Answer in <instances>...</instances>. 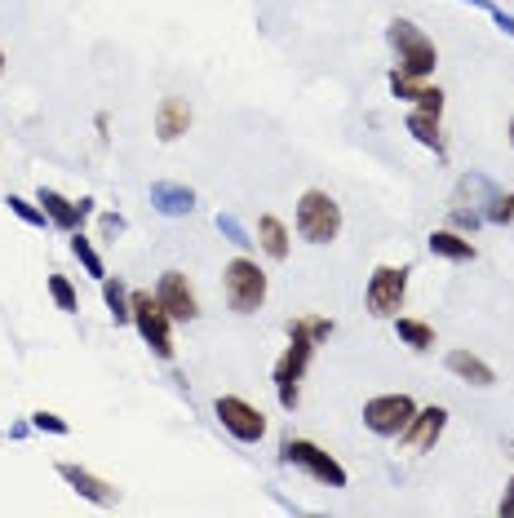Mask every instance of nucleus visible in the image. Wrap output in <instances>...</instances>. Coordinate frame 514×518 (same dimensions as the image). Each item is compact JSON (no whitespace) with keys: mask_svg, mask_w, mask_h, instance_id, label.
Segmentation results:
<instances>
[{"mask_svg":"<svg viewBox=\"0 0 514 518\" xmlns=\"http://www.w3.org/2000/svg\"><path fill=\"white\" fill-rule=\"evenodd\" d=\"M156 297H160L164 315H169L173 324H191V319L200 315V302H195V293H191V284H187V275L182 271H164Z\"/></svg>","mask_w":514,"mask_h":518,"instance_id":"10","label":"nucleus"},{"mask_svg":"<svg viewBox=\"0 0 514 518\" xmlns=\"http://www.w3.org/2000/svg\"><path fill=\"white\" fill-rule=\"evenodd\" d=\"M510 147H514V120H510Z\"/></svg>","mask_w":514,"mask_h":518,"instance_id":"33","label":"nucleus"},{"mask_svg":"<svg viewBox=\"0 0 514 518\" xmlns=\"http://www.w3.org/2000/svg\"><path fill=\"white\" fill-rule=\"evenodd\" d=\"M222 293H226V306H231L235 315H253V310H262V302H266V271L253 257H231L222 271Z\"/></svg>","mask_w":514,"mask_h":518,"instance_id":"3","label":"nucleus"},{"mask_svg":"<svg viewBox=\"0 0 514 518\" xmlns=\"http://www.w3.org/2000/svg\"><path fill=\"white\" fill-rule=\"evenodd\" d=\"M0 71H5V54H0Z\"/></svg>","mask_w":514,"mask_h":518,"instance_id":"34","label":"nucleus"},{"mask_svg":"<svg viewBox=\"0 0 514 518\" xmlns=\"http://www.w3.org/2000/svg\"><path fill=\"white\" fill-rule=\"evenodd\" d=\"M49 297H54L58 310H67V315H76L80 310V297H76V288H71L67 275H49Z\"/></svg>","mask_w":514,"mask_h":518,"instance_id":"24","label":"nucleus"},{"mask_svg":"<svg viewBox=\"0 0 514 518\" xmlns=\"http://www.w3.org/2000/svg\"><path fill=\"white\" fill-rule=\"evenodd\" d=\"M413 417H417L413 395H377L364 403V426L373 434H382V439H399Z\"/></svg>","mask_w":514,"mask_h":518,"instance_id":"7","label":"nucleus"},{"mask_svg":"<svg viewBox=\"0 0 514 518\" xmlns=\"http://www.w3.org/2000/svg\"><path fill=\"white\" fill-rule=\"evenodd\" d=\"M32 426H36V430H49V434H67V430H71L67 421L58 417V412H32Z\"/></svg>","mask_w":514,"mask_h":518,"instance_id":"28","label":"nucleus"},{"mask_svg":"<svg viewBox=\"0 0 514 518\" xmlns=\"http://www.w3.org/2000/svg\"><path fill=\"white\" fill-rule=\"evenodd\" d=\"M404 293H408V266H377L373 279H368L364 302L377 319H390L404 306Z\"/></svg>","mask_w":514,"mask_h":518,"instance_id":"8","label":"nucleus"},{"mask_svg":"<svg viewBox=\"0 0 514 518\" xmlns=\"http://www.w3.org/2000/svg\"><path fill=\"white\" fill-rule=\"evenodd\" d=\"M408 133H413L421 147H430L435 155H444V133H439V116H430V111H413V116H408Z\"/></svg>","mask_w":514,"mask_h":518,"instance_id":"20","label":"nucleus"},{"mask_svg":"<svg viewBox=\"0 0 514 518\" xmlns=\"http://www.w3.org/2000/svg\"><path fill=\"white\" fill-rule=\"evenodd\" d=\"M390 93H395V98H404V102H413L417 111L444 116V93L430 89V85H421V80H413V76H404V71H390Z\"/></svg>","mask_w":514,"mask_h":518,"instance_id":"13","label":"nucleus"},{"mask_svg":"<svg viewBox=\"0 0 514 518\" xmlns=\"http://www.w3.org/2000/svg\"><path fill=\"white\" fill-rule=\"evenodd\" d=\"M448 372H452V377H461V381H470V386H479V390H488L492 381H497V372L483 364L479 355H470V350H452V355H448Z\"/></svg>","mask_w":514,"mask_h":518,"instance_id":"17","label":"nucleus"},{"mask_svg":"<svg viewBox=\"0 0 514 518\" xmlns=\"http://www.w3.org/2000/svg\"><path fill=\"white\" fill-rule=\"evenodd\" d=\"M488 14H492V23L506 31V36H514V14H506V9H497V5H488Z\"/></svg>","mask_w":514,"mask_h":518,"instance_id":"31","label":"nucleus"},{"mask_svg":"<svg viewBox=\"0 0 514 518\" xmlns=\"http://www.w3.org/2000/svg\"><path fill=\"white\" fill-rule=\"evenodd\" d=\"M430 253L444 257V262H475V244L461 231H435L430 235Z\"/></svg>","mask_w":514,"mask_h":518,"instance_id":"19","label":"nucleus"},{"mask_svg":"<svg viewBox=\"0 0 514 518\" xmlns=\"http://www.w3.org/2000/svg\"><path fill=\"white\" fill-rule=\"evenodd\" d=\"M151 204L164 217H187L195 213V191L182 182H151Z\"/></svg>","mask_w":514,"mask_h":518,"instance_id":"15","label":"nucleus"},{"mask_svg":"<svg viewBox=\"0 0 514 518\" xmlns=\"http://www.w3.org/2000/svg\"><path fill=\"white\" fill-rule=\"evenodd\" d=\"M187 129H191V107H187L182 98H164L160 111H156V133H160V142H178Z\"/></svg>","mask_w":514,"mask_h":518,"instance_id":"16","label":"nucleus"},{"mask_svg":"<svg viewBox=\"0 0 514 518\" xmlns=\"http://www.w3.org/2000/svg\"><path fill=\"white\" fill-rule=\"evenodd\" d=\"M36 204L45 209V217L58 226V231H80V222H85V213L76 209V200L58 195L54 186H40V191H36Z\"/></svg>","mask_w":514,"mask_h":518,"instance_id":"14","label":"nucleus"},{"mask_svg":"<svg viewBox=\"0 0 514 518\" xmlns=\"http://www.w3.org/2000/svg\"><path fill=\"white\" fill-rule=\"evenodd\" d=\"M218 231H222V235H226V240H231L235 248H249V244H253V240H249V231H244V226L235 222L231 213H218Z\"/></svg>","mask_w":514,"mask_h":518,"instance_id":"26","label":"nucleus"},{"mask_svg":"<svg viewBox=\"0 0 514 518\" xmlns=\"http://www.w3.org/2000/svg\"><path fill=\"white\" fill-rule=\"evenodd\" d=\"M129 310H133V328L142 333V341L156 350V359H164V364H169V359H173V333H169L173 319L164 315L160 297H151V293H129Z\"/></svg>","mask_w":514,"mask_h":518,"instance_id":"5","label":"nucleus"},{"mask_svg":"<svg viewBox=\"0 0 514 518\" xmlns=\"http://www.w3.org/2000/svg\"><path fill=\"white\" fill-rule=\"evenodd\" d=\"M280 461L284 465H297V470H306L311 479L328 483V488H346V470L333 457H328L320 443H311V439H284L280 443Z\"/></svg>","mask_w":514,"mask_h":518,"instance_id":"6","label":"nucleus"},{"mask_svg":"<svg viewBox=\"0 0 514 518\" xmlns=\"http://www.w3.org/2000/svg\"><path fill=\"white\" fill-rule=\"evenodd\" d=\"M9 213L18 217V222H27V226H49V217H45V209L40 204H32V200H23V195H9Z\"/></svg>","mask_w":514,"mask_h":518,"instance_id":"25","label":"nucleus"},{"mask_svg":"<svg viewBox=\"0 0 514 518\" xmlns=\"http://www.w3.org/2000/svg\"><path fill=\"white\" fill-rule=\"evenodd\" d=\"M488 222H497V226H506V222H514V195H492V209L483 213Z\"/></svg>","mask_w":514,"mask_h":518,"instance_id":"27","label":"nucleus"},{"mask_svg":"<svg viewBox=\"0 0 514 518\" xmlns=\"http://www.w3.org/2000/svg\"><path fill=\"white\" fill-rule=\"evenodd\" d=\"M497 514H501V518H510V514H514V479L506 483V496H501V505H497Z\"/></svg>","mask_w":514,"mask_h":518,"instance_id":"32","label":"nucleus"},{"mask_svg":"<svg viewBox=\"0 0 514 518\" xmlns=\"http://www.w3.org/2000/svg\"><path fill=\"white\" fill-rule=\"evenodd\" d=\"M386 40H390V49L399 54V67H395V71H404V76H413V80L435 76L439 49H435V40H430L417 23H408V18H395V23L386 27Z\"/></svg>","mask_w":514,"mask_h":518,"instance_id":"2","label":"nucleus"},{"mask_svg":"<svg viewBox=\"0 0 514 518\" xmlns=\"http://www.w3.org/2000/svg\"><path fill=\"white\" fill-rule=\"evenodd\" d=\"M213 412H218L222 430L231 434V439H240V443H262V434H266V417L253 408L249 399H240V395H218V403H213Z\"/></svg>","mask_w":514,"mask_h":518,"instance_id":"9","label":"nucleus"},{"mask_svg":"<svg viewBox=\"0 0 514 518\" xmlns=\"http://www.w3.org/2000/svg\"><path fill=\"white\" fill-rule=\"evenodd\" d=\"M510 452H514V443H510Z\"/></svg>","mask_w":514,"mask_h":518,"instance_id":"35","label":"nucleus"},{"mask_svg":"<svg viewBox=\"0 0 514 518\" xmlns=\"http://www.w3.org/2000/svg\"><path fill=\"white\" fill-rule=\"evenodd\" d=\"M71 253H76V262L85 266L89 275L98 279H107V266H102V257H98V248H94V240H89V235H80V231H71Z\"/></svg>","mask_w":514,"mask_h":518,"instance_id":"22","label":"nucleus"},{"mask_svg":"<svg viewBox=\"0 0 514 518\" xmlns=\"http://www.w3.org/2000/svg\"><path fill=\"white\" fill-rule=\"evenodd\" d=\"M120 231H125V217H120V213H107V217H102V235H107V240H116Z\"/></svg>","mask_w":514,"mask_h":518,"instance_id":"30","label":"nucleus"},{"mask_svg":"<svg viewBox=\"0 0 514 518\" xmlns=\"http://www.w3.org/2000/svg\"><path fill=\"white\" fill-rule=\"evenodd\" d=\"M297 235L306 244H333L342 235V204L328 191H302V200H297Z\"/></svg>","mask_w":514,"mask_h":518,"instance_id":"4","label":"nucleus"},{"mask_svg":"<svg viewBox=\"0 0 514 518\" xmlns=\"http://www.w3.org/2000/svg\"><path fill=\"white\" fill-rule=\"evenodd\" d=\"M102 297H107V310L116 324H133V310H129V288L120 279H102Z\"/></svg>","mask_w":514,"mask_h":518,"instance_id":"23","label":"nucleus"},{"mask_svg":"<svg viewBox=\"0 0 514 518\" xmlns=\"http://www.w3.org/2000/svg\"><path fill=\"white\" fill-rule=\"evenodd\" d=\"M257 244H262V253L271 257V262H284V257H289V231H284V222L275 213L257 217Z\"/></svg>","mask_w":514,"mask_h":518,"instance_id":"18","label":"nucleus"},{"mask_svg":"<svg viewBox=\"0 0 514 518\" xmlns=\"http://www.w3.org/2000/svg\"><path fill=\"white\" fill-rule=\"evenodd\" d=\"M324 337H333V319L302 315L289 324V350H284L280 364H275V395H280L284 408H297V381L306 377V364H311L315 346H320Z\"/></svg>","mask_w":514,"mask_h":518,"instance_id":"1","label":"nucleus"},{"mask_svg":"<svg viewBox=\"0 0 514 518\" xmlns=\"http://www.w3.org/2000/svg\"><path fill=\"white\" fill-rule=\"evenodd\" d=\"M58 479H63L67 488H76L80 496H85V501H94V505H116V496H120L107 479H98V474L80 470V465H71V461L58 465Z\"/></svg>","mask_w":514,"mask_h":518,"instance_id":"12","label":"nucleus"},{"mask_svg":"<svg viewBox=\"0 0 514 518\" xmlns=\"http://www.w3.org/2000/svg\"><path fill=\"white\" fill-rule=\"evenodd\" d=\"M395 333H399V341H404L408 350H430V346H435V328L421 324V319L399 315V319H395Z\"/></svg>","mask_w":514,"mask_h":518,"instance_id":"21","label":"nucleus"},{"mask_svg":"<svg viewBox=\"0 0 514 518\" xmlns=\"http://www.w3.org/2000/svg\"><path fill=\"white\" fill-rule=\"evenodd\" d=\"M479 222H483V217L475 209H470V213L466 209H452V231H475Z\"/></svg>","mask_w":514,"mask_h":518,"instance_id":"29","label":"nucleus"},{"mask_svg":"<svg viewBox=\"0 0 514 518\" xmlns=\"http://www.w3.org/2000/svg\"><path fill=\"white\" fill-rule=\"evenodd\" d=\"M448 426V408H439V403H430V408H417V417L408 421V430L399 434V443H404L408 452H430L439 443V434Z\"/></svg>","mask_w":514,"mask_h":518,"instance_id":"11","label":"nucleus"}]
</instances>
